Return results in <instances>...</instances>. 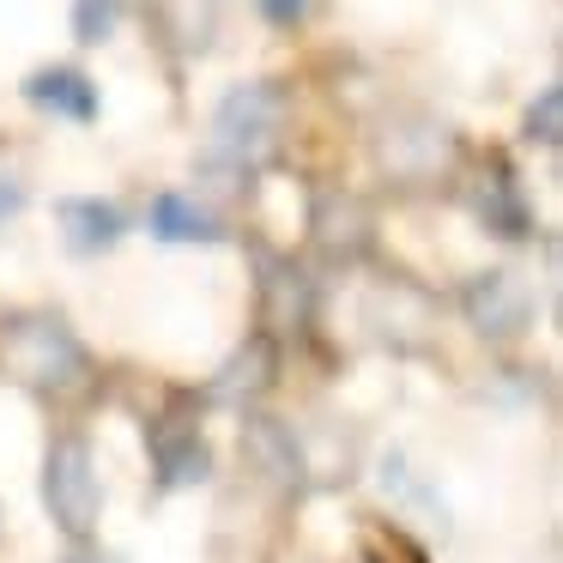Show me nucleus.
<instances>
[{"label":"nucleus","instance_id":"nucleus-10","mask_svg":"<svg viewBox=\"0 0 563 563\" xmlns=\"http://www.w3.org/2000/svg\"><path fill=\"white\" fill-rule=\"evenodd\" d=\"M25 98L37 103L43 115H62V122H74V128L98 122V110H103L98 79H86L79 67H37V74L25 79Z\"/></svg>","mask_w":563,"mask_h":563},{"label":"nucleus","instance_id":"nucleus-18","mask_svg":"<svg viewBox=\"0 0 563 563\" xmlns=\"http://www.w3.org/2000/svg\"><path fill=\"white\" fill-rule=\"evenodd\" d=\"M62 563H122L110 545H98V539H86V545H67V558Z\"/></svg>","mask_w":563,"mask_h":563},{"label":"nucleus","instance_id":"nucleus-19","mask_svg":"<svg viewBox=\"0 0 563 563\" xmlns=\"http://www.w3.org/2000/svg\"><path fill=\"white\" fill-rule=\"evenodd\" d=\"M261 19H273V25H297V19H303V7H261Z\"/></svg>","mask_w":563,"mask_h":563},{"label":"nucleus","instance_id":"nucleus-4","mask_svg":"<svg viewBox=\"0 0 563 563\" xmlns=\"http://www.w3.org/2000/svg\"><path fill=\"white\" fill-rule=\"evenodd\" d=\"M43 509L62 527L74 545L98 539V515H103V478H98V454L86 437H55L43 454Z\"/></svg>","mask_w":563,"mask_h":563},{"label":"nucleus","instance_id":"nucleus-14","mask_svg":"<svg viewBox=\"0 0 563 563\" xmlns=\"http://www.w3.org/2000/svg\"><path fill=\"white\" fill-rule=\"evenodd\" d=\"M267 382H273V345L249 340L243 352H231V364L212 376V394H219V400H255Z\"/></svg>","mask_w":563,"mask_h":563},{"label":"nucleus","instance_id":"nucleus-12","mask_svg":"<svg viewBox=\"0 0 563 563\" xmlns=\"http://www.w3.org/2000/svg\"><path fill=\"white\" fill-rule=\"evenodd\" d=\"M382 490H388L394 503H406V509H418L437 533H449V503H442V490L430 485V478H418L412 466H406V454H382Z\"/></svg>","mask_w":563,"mask_h":563},{"label":"nucleus","instance_id":"nucleus-13","mask_svg":"<svg viewBox=\"0 0 563 563\" xmlns=\"http://www.w3.org/2000/svg\"><path fill=\"white\" fill-rule=\"evenodd\" d=\"M316 243H321V255L352 261L357 249L369 243L364 207H357V200H321V207H316Z\"/></svg>","mask_w":563,"mask_h":563},{"label":"nucleus","instance_id":"nucleus-5","mask_svg":"<svg viewBox=\"0 0 563 563\" xmlns=\"http://www.w3.org/2000/svg\"><path fill=\"white\" fill-rule=\"evenodd\" d=\"M461 309L473 321V333H485L490 345H509L533 328V285L521 279L515 267H485L461 285Z\"/></svg>","mask_w":563,"mask_h":563},{"label":"nucleus","instance_id":"nucleus-15","mask_svg":"<svg viewBox=\"0 0 563 563\" xmlns=\"http://www.w3.org/2000/svg\"><path fill=\"white\" fill-rule=\"evenodd\" d=\"M558 110H563V91L545 86V91H539V103H527V140L558 146Z\"/></svg>","mask_w":563,"mask_h":563},{"label":"nucleus","instance_id":"nucleus-6","mask_svg":"<svg viewBox=\"0 0 563 563\" xmlns=\"http://www.w3.org/2000/svg\"><path fill=\"white\" fill-rule=\"evenodd\" d=\"M146 454H152L158 490H195L212 478V442H207V430L183 412L146 418Z\"/></svg>","mask_w":563,"mask_h":563},{"label":"nucleus","instance_id":"nucleus-7","mask_svg":"<svg viewBox=\"0 0 563 563\" xmlns=\"http://www.w3.org/2000/svg\"><path fill=\"white\" fill-rule=\"evenodd\" d=\"M243 454H249V461H255L279 490H303V485H309L303 442H297V430L285 424V418H273V412H249V418H243Z\"/></svg>","mask_w":563,"mask_h":563},{"label":"nucleus","instance_id":"nucleus-8","mask_svg":"<svg viewBox=\"0 0 563 563\" xmlns=\"http://www.w3.org/2000/svg\"><path fill=\"white\" fill-rule=\"evenodd\" d=\"M55 224H62V243L86 261L128 236V212L115 207V200H91V195H67L62 207H55Z\"/></svg>","mask_w":563,"mask_h":563},{"label":"nucleus","instance_id":"nucleus-1","mask_svg":"<svg viewBox=\"0 0 563 563\" xmlns=\"http://www.w3.org/2000/svg\"><path fill=\"white\" fill-rule=\"evenodd\" d=\"M0 369L13 382H25L43 400H74L91 388V352L62 316L31 309V316L0 321Z\"/></svg>","mask_w":563,"mask_h":563},{"label":"nucleus","instance_id":"nucleus-2","mask_svg":"<svg viewBox=\"0 0 563 563\" xmlns=\"http://www.w3.org/2000/svg\"><path fill=\"white\" fill-rule=\"evenodd\" d=\"M279 134H285V91L267 86V79H243L212 110L200 158H207V170L219 183H243V176H255L279 152Z\"/></svg>","mask_w":563,"mask_h":563},{"label":"nucleus","instance_id":"nucleus-17","mask_svg":"<svg viewBox=\"0 0 563 563\" xmlns=\"http://www.w3.org/2000/svg\"><path fill=\"white\" fill-rule=\"evenodd\" d=\"M19 207H25V183H19L13 170H0V231L19 219Z\"/></svg>","mask_w":563,"mask_h":563},{"label":"nucleus","instance_id":"nucleus-16","mask_svg":"<svg viewBox=\"0 0 563 563\" xmlns=\"http://www.w3.org/2000/svg\"><path fill=\"white\" fill-rule=\"evenodd\" d=\"M115 7H74V25H79V43H103L110 37V25H115Z\"/></svg>","mask_w":563,"mask_h":563},{"label":"nucleus","instance_id":"nucleus-9","mask_svg":"<svg viewBox=\"0 0 563 563\" xmlns=\"http://www.w3.org/2000/svg\"><path fill=\"white\" fill-rule=\"evenodd\" d=\"M466 200H473V212L485 219V231H497L503 243H527V236H533V207L521 200V188H515V176L503 170V164L478 170L473 188H466Z\"/></svg>","mask_w":563,"mask_h":563},{"label":"nucleus","instance_id":"nucleus-3","mask_svg":"<svg viewBox=\"0 0 563 563\" xmlns=\"http://www.w3.org/2000/svg\"><path fill=\"white\" fill-rule=\"evenodd\" d=\"M454 158H461V140H454V128L442 122L437 110H418V103H400V110L382 115L376 128V164L382 176H394V183H437V176L454 170Z\"/></svg>","mask_w":563,"mask_h":563},{"label":"nucleus","instance_id":"nucleus-11","mask_svg":"<svg viewBox=\"0 0 563 563\" xmlns=\"http://www.w3.org/2000/svg\"><path fill=\"white\" fill-rule=\"evenodd\" d=\"M146 231L158 236V243H219L224 224L212 219L195 195L164 188V195H152V207H146Z\"/></svg>","mask_w":563,"mask_h":563}]
</instances>
